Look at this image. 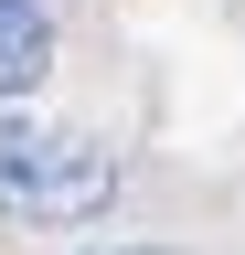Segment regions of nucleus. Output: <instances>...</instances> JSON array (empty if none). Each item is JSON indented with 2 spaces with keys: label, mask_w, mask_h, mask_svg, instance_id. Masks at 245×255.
Here are the masks:
<instances>
[{
  "label": "nucleus",
  "mask_w": 245,
  "mask_h": 255,
  "mask_svg": "<svg viewBox=\"0 0 245 255\" xmlns=\"http://www.w3.org/2000/svg\"><path fill=\"white\" fill-rule=\"evenodd\" d=\"M107 202H117V149L75 138V128L0 117V213H21V223H96Z\"/></svg>",
  "instance_id": "obj_1"
},
{
  "label": "nucleus",
  "mask_w": 245,
  "mask_h": 255,
  "mask_svg": "<svg viewBox=\"0 0 245 255\" xmlns=\"http://www.w3.org/2000/svg\"><path fill=\"white\" fill-rule=\"evenodd\" d=\"M53 75V11L43 0H0V96H32Z\"/></svg>",
  "instance_id": "obj_2"
},
{
  "label": "nucleus",
  "mask_w": 245,
  "mask_h": 255,
  "mask_svg": "<svg viewBox=\"0 0 245 255\" xmlns=\"http://www.w3.org/2000/svg\"><path fill=\"white\" fill-rule=\"evenodd\" d=\"M96 255H171V245H96Z\"/></svg>",
  "instance_id": "obj_3"
}]
</instances>
